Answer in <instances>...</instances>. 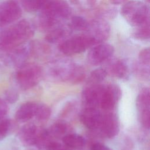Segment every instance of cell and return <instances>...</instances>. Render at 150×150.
<instances>
[{
	"label": "cell",
	"mask_w": 150,
	"mask_h": 150,
	"mask_svg": "<svg viewBox=\"0 0 150 150\" xmlns=\"http://www.w3.org/2000/svg\"><path fill=\"white\" fill-rule=\"evenodd\" d=\"M96 45L94 40L86 33L67 38L59 45L60 51L67 56H71L84 52Z\"/></svg>",
	"instance_id": "cell-4"
},
{
	"label": "cell",
	"mask_w": 150,
	"mask_h": 150,
	"mask_svg": "<svg viewBox=\"0 0 150 150\" xmlns=\"http://www.w3.org/2000/svg\"><path fill=\"white\" fill-rule=\"evenodd\" d=\"M146 1H147V2H149V1H150V0H146Z\"/></svg>",
	"instance_id": "cell-36"
},
{
	"label": "cell",
	"mask_w": 150,
	"mask_h": 150,
	"mask_svg": "<svg viewBox=\"0 0 150 150\" xmlns=\"http://www.w3.org/2000/svg\"><path fill=\"white\" fill-rule=\"evenodd\" d=\"M104 15L105 16L106 18H113L116 13H117V11L115 10V8H109L106 9L104 12Z\"/></svg>",
	"instance_id": "cell-34"
},
{
	"label": "cell",
	"mask_w": 150,
	"mask_h": 150,
	"mask_svg": "<svg viewBox=\"0 0 150 150\" xmlns=\"http://www.w3.org/2000/svg\"><path fill=\"white\" fill-rule=\"evenodd\" d=\"M21 15V8L15 1H5L0 6V27L16 21Z\"/></svg>",
	"instance_id": "cell-7"
},
{
	"label": "cell",
	"mask_w": 150,
	"mask_h": 150,
	"mask_svg": "<svg viewBox=\"0 0 150 150\" xmlns=\"http://www.w3.org/2000/svg\"><path fill=\"white\" fill-rule=\"evenodd\" d=\"M110 2L114 5H120L123 3H125L127 0H109Z\"/></svg>",
	"instance_id": "cell-35"
},
{
	"label": "cell",
	"mask_w": 150,
	"mask_h": 150,
	"mask_svg": "<svg viewBox=\"0 0 150 150\" xmlns=\"http://www.w3.org/2000/svg\"><path fill=\"white\" fill-rule=\"evenodd\" d=\"M6 101L11 104L15 103L19 98V94L16 91L13 89H11L6 91L5 94Z\"/></svg>",
	"instance_id": "cell-30"
},
{
	"label": "cell",
	"mask_w": 150,
	"mask_h": 150,
	"mask_svg": "<svg viewBox=\"0 0 150 150\" xmlns=\"http://www.w3.org/2000/svg\"><path fill=\"white\" fill-rule=\"evenodd\" d=\"M89 23L90 22L83 17L75 16L71 18L70 26L71 29L86 32L89 27Z\"/></svg>",
	"instance_id": "cell-26"
},
{
	"label": "cell",
	"mask_w": 150,
	"mask_h": 150,
	"mask_svg": "<svg viewBox=\"0 0 150 150\" xmlns=\"http://www.w3.org/2000/svg\"><path fill=\"white\" fill-rule=\"evenodd\" d=\"M102 117L103 115L97 108L84 107L80 114L81 122L87 128L90 129L98 128Z\"/></svg>",
	"instance_id": "cell-13"
},
{
	"label": "cell",
	"mask_w": 150,
	"mask_h": 150,
	"mask_svg": "<svg viewBox=\"0 0 150 150\" xmlns=\"http://www.w3.org/2000/svg\"><path fill=\"white\" fill-rule=\"evenodd\" d=\"M53 140L49 134L47 129H39L37 135L35 144L40 150H47L49 145Z\"/></svg>",
	"instance_id": "cell-22"
},
{
	"label": "cell",
	"mask_w": 150,
	"mask_h": 150,
	"mask_svg": "<svg viewBox=\"0 0 150 150\" xmlns=\"http://www.w3.org/2000/svg\"><path fill=\"white\" fill-rule=\"evenodd\" d=\"M104 87V86L100 84L89 85L86 87L81 94L84 107L97 108L100 105Z\"/></svg>",
	"instance_id": "cell-12"
},
{
	"label": "cell",
	"mask_w": 150,
	"mask_h": 150,
	"mask_svg": "<svg viewBox=\"0 0 150 150\" xmlns=\"http://www.w3.org/2000/svg\"><path fill=\"white\" fill-rule=\"evenodd\" d=\"M37 103L29 101L22 104L15 113L16 120L21 122H25L35 117Z\"/></svg>",
	"instance_id": "cell-17"
},
{
	"label": "cell",
	"mask_w": 150,
	"mask_h": 150,
	"mask_svg": "<svg viewBox=\"0 0 150 150\" xmlns=\"http://www.w3.org/2000/svg\"><path fill=\"white\" fill-rule=\"evenodd\" d=\"M39 128L34 124L29 123L23 125L19 132V138L26 146L35 144Z\"/></svg>",
	"instance_id": "cell-16"
},
{
	"label": "cell",
	"mask_w": 150,
	"mask_h": 150,
	"mask_svg": "<svg viewBox=\"0 0 150 150\" xmlns=\"http://www.w3.org/2000/svg\"><path fill=\"white\" fill-rule=\"evenodd\" d=\"M108 70L110 74L120 79L126 78L128 73L127 64L122 60L119 59L111 61L109 64Z\"/></svg>",
	"instance_id": "cell-19"
},
{
	"label": "cell",
	"mask_w": 150,
	"mask_h": 150,
	"mask_svg": "<svg viewBox=\"0 0 150 150\" xmlns=\"http://www.w3.org/2000/svg\"><path fill=\"white\" fill-rule=\"evenodd\" d=\"M94 41L96 45L104 42L110 33V26L104 20L98 19L90 22L89 27L85 32Z\"/></svg>",
	"instance_id": "cell-9"
},
{
	"label": "cell",
	"mask_w": 150,
	"mask_h": 150,
	"mask_svg": "<svg viewBox=\"0 0 150 150\" xmlns=\"http://www.w3.org/2000/svg\"><path fill=\"white\" fill-rule=\"evenodd\" d=\"M67 125L63 122H57L52 125L47 129V131L52 138H63L68 131Z\"/></svg>",
	"instance_id": "cell-23"
},
{
	"label": "cell",
	"mask_w": 150,
	"mask_h": 150,
	"mask_svg": "<svg viewBox=\"0 0 150 150\" xmlns=\"http://www.w3.org/2000/svg\"><path fill=\"white\" fill-rule=\"evenodd\" d=\"M107 71L103 68H98L93 70L87 79V83L89 85L99 84L100 82L104 80L107 76Z\"/></svg>",
	"instance_id": "cell-25"
},
{
	"label": "cell",
	"mask_w": 150,
	"mask_h": 150,
	"mask_svg": "<svg viewBox=\"0 0 150 150\" xmlns=\"http://www.w3.org/2000/svg\"><path fill=\"white\" fill-rule=\"evenodd\" d=\"M8 110L9 107L6 102L0 98V120L4 118L7 114Z\"/></svg>",
	"instance_id": "cell-32"
},
{
	"label": "cell",
	"mask_w": 150,
	"mask_h": 150,
	"mask_svg": "<svg viewBox=\"0 0 150 150\" xmlns=\"http://www.w3.org/2000/svg\"><path fill=\"white\" fill-rule=\"evenodd\" d=\"M121 14L131 26L137 27L149 21L148 7L139 1L126 2L121 9Z\"/></svg>",
	"instance_id": "cell-3"
},
{
	"label": "cell",
	"mask_w": 150,
	"mask_h": 150,
	"mask_svg": "<svg viewBox=\"0 0 150 150\" xmlns=\"http://www.w3.org/2000/svg\"><path fill=\"white\" fill-rule=\"evenodd\" d=\"M139 63L145 66H149L150 63V50L149 47L144 48L141 50L138 55Z\"/></svg>",
	"instance_id": "cell-29"
},
{
	"label": "cell",
	"mask_w": 150,
	"mask_h": 150,
	"mask_svg": "<svg viewBox=\"0 0 150 150\" xmlns=\"http://www.w3.org/2000/svg\"><path fill=\"white\" fill-rule=\"evenodd\" d=\"M90 150H112L108 146L101 143L93 144L90 148Z\"/></svg>",
	"instance_id": "cell-33"
},
{
	"label": "cell",
	"mask_w": 150,
	"mask_h": 150,
	"mask_svg": "<svg viewBox=\"0 0 150 150\" xmlns=\"http://www.w3.org/2000/svg\"><path fill=\"white\" fill-rule=\"evenodd\" d=\"M35 26L22 19L0 32V50L11 51L26 43L34 35Z\"/></svg>",
	"instance_id": "cell-1"
},
{
	"label": "cell",
	"mask_w": 150,
	"mask_h": 150,
	"mask_svg": "<svg viewBox=\"0 0 150 150\" xmlns=\"http://www.w3.org/2000/svg\"><path fill=\"white\" fill-rule=\"evenodd\" d=\"M47 150H69L64 144L63 145L58 142L52 141L49 145Z\"/></svg>",
	"instance_id": "cell-31"
},
{
	"label": "cell",
	"mask_w": 150,
	"mask_h": 150,
	"mask_svg": "<svg viewBox=\"0 0 150 150\" xmlns=\"http://www.w3.org/2000/svg\"><path fill=\"white\" fill-rule=\"evenodd\" d=\"M12 122L9 119L4 117L0 120V141L3 140L9 134Z\"/></svg>",
	"instance_id": "cell-28"
},
{
	"label": "cell",
	"mask_w": 150,
	"mask_h": 150,
	"mask_svg": "<svg viewBox=\"0 0 150 150\" xmlns=\"http://www.w3.org/2000/svg\"><path fill=\"white\" fill-rule=\"evenodd\" d=\"M114 51L112 45L101 43L94 45L87 54V60L92 65L97 66L108 59Z\"/></svg>",
	"instance_id": "cell-8"
},
{
	"label": "cell",
	"mask_w": 150,
	"mask_h": 150,
	"mask_svg": "<svg viewBox=\"0 0 150 150\" xmlns=\"http://www.w3.org/2000/svg\"><path fill=\"white\" fill-rule=\"evenodd\" d=\"M19 68L15 78L21 89L23 90L30 89L40 80L42 71L39 66L35 64H24Z\"/></svg>",
	"instance_id": "cell-5"
},
{
	"label": "cell",
	"mask_w": 150,
	"mask_h": 150,
	"mask_svg": "<svg viewBox=\"0 0 150 150\" xmlns=\"http://www.w3.org/2000/svg\"><path fill=\"white\" fill-rule=\"evenodd\" d=\"M138 118L141 125L146 129L150 126V91L145 87L139 93L136 100Z\"/></svg>",
	"instance_id": "cell-6"
},
{
	"label": "cell",
	"mask_w": 150,
	"mask_h": 150,
	"mask_svg": "<svg viewBox=\"0 0 150 150\" xmlns=\"http://www.w3.org/2000/svg\"><path fill=\"white\" fill-rule=\"evenodd\" d=\"M50 0H21L23 8L28 12L42 10Z\"/></svg>",
	"instance_id": "cell-21"
},
{
	"label": "cell",
	"mask_w": 150,
	"mask_h": 150,
	"mask_svg": "<svg viewBox=\"0 0 150 150\" xmlns=\"http://www.w3.org/2000/svg\"><path fill=\"white\" fill-rule=\"evenodd\" d=\"M135 28V29L132 33L133 38L139 40H145L149 38V22Z\"/></svg>",
	"instance_id": "cell-24"
},
{
	"label": "cell",
	"mask_w": 150,
	"mask_h": 150,
	"mask_svg": "<svg viewBox=\"0 0 150 150\" xmlns=\"http://www.w3.org/2000/svg\"><path fill=\"white\" fill-rule=\"evenodd\" d=\"M63 144L69 148L80 149L86 144L84 138L80 135L75 133L67 134L62 138Z\"/></svg>",
	"instance_id": "cell-20"
},
{
	"label": "cell",
	"mask_w": 150,
	"mask_h": 150,
	"mask_svg": "<svg viewBox=\"0 0 150 150\" xmlns=\"http://www.w3.org/2000/svg\"><path fill=\"white\" fill-rule=\"evenodd\" d=\"M40 12L38 19L39 27L49 31L58 26L62 21L69 18L71 13L69 5L64 0H50Z\"/></svg>",
	"instance_id": "cell-2"
},
{
	"label": "cell",
	"mask_w": 150,
	"mask_h": 150,
	"mask_svg": "<svg viewBox=\"0 0 150 150\" xmlns=\"http://www.w3.org/2000/svg\"><path fill=\"white\" fill-rule=\"evenodd\" d=\"M121 96V90L116 84H109L104 87L100 105L104 110H111L114 108Z\"/></svg>",
	"instance_id": "cell-10"
},
{
	"label": "cell",
	"mask_w": 150,
	"mask_h": 150,
	"mask_svg": "<svg viewBox=\"0 0 150 150\" xmlns=\"http://www.w3.org/2000/svg\"><path fill=\"white\" fill-rule=\"evenodd\" d=\"M33 50V45L32 43L26 44L25 43L22 45L12 49L11 54V60L12 63L18 67L23 65L32 53Z\"/></svg>",
	"instance_id": "cell-14"
},
{
	"label": "cell",
	"mask_w": 150,
	"mask_h": 150,
	"mask_svg": "<svg viewBox=\"0 0 150 150\" xmlns=\"http://www.w3.org/2000/svg\"><path fill=\"white\" fill-rule=\"evenodd\" d=\"M51 115V110L49 106L45 104L40 103L36 105L35 117L38 120L44 121L49 119Z\"/></svg>",
	"instance_id": "cell-27"
},
{
	"label": "cell",
	"mask_w": 150,
	"mask_h": 150,
	"mask_svg": "<svg viewBox=\"0 0 150 150\" xmlns=\"http://www.w3.org/2000/svg\"><path fill=\"white\" fill-rule=\"evenodd\" d=\"M76 67V65L71 63H59L52 67L50 74L54 79L57 80L62 81H70Z\"/></svg>",
	"instance_id": "cell-15"
},
{
	"label": "cell",
	"mask_w": 150,
	"mask_h": 150,
	"mask_svg": "<svg viewBox=\"0 0 150 150\" xmlns=\"http://www.w3.org/2000/svg\"><path fill=\"white\" fill-rule=\"evenodd\" d=\"M71 30L70 25L58 26L49 31L45 36V40L51 43L62 42L69 35Z\"/></svg>",
	"instance_id": "cell-18"
},
{
	"label": "cell",
	"mask_w": 150,
	"mask_h": 150,
	"mask_svg": "<svg viewBox=\"0 0 150 150\" xmlns=\"http://www.w3.org/2000/svg\"><path fill=\"white\" fill-rule=\"evenodd\" d=\"M98 128L103 137L107 138H114L120 131V122L117 116L112 112L103 115Z\"/></svg>",
	"instance_id": "cell-11"
}]
</instances>
